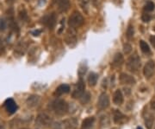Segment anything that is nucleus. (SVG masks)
<instances>
[{
	"label": "nucleus",
	"mask_w": 155,
	"mask_h": 129,
	"mask_svg": "<svg viewBox=\"0 0 155 129\" xmlns=\"http://www.w3.org/2000/svg\"><path fill=\"white\" fill-rule=\"evenodd\" d=\"M84 89H85L84 82L82 79H80L74 88V90L72 92V97L73 98H80L84 93Z\"/></svg>",
	"instance_id": "7"
},
{
	"label": "nucleus",
	"mask_w": 155,
	"mask_h": 129,
	"mask_svg": "<svg viewBox=\"0 0 155 129\" xmlns=\"http://www.w3.org/2000/svg\"><path fill=\"white\" fill-rule=\"evenodd\" d=\"M123 51L126 55H128L132 51V46L129 44H125L123 45Z\"/></svg>",
	"instance_id": "29"
},
{
	"label": "nucleus",
	"mask_w": 155,
	"mask_h": 129,
	"mask_svg": "<svg viewBox=\"0 0 155 129\" xmlns=\"http://www.w3.org/2000/svg\"><path fill=\"white\" fill-rule=\"evenodd\" d=\"M58 9L61 12H67L70 8V1L69 0H57Z\"/></svg>",
	"instance_id": "16"
},
{
	"label": "nucleus",
	"mask_w": 155,
	"mask_h": 129,
	"mask_svg": "<svg viewBox=\"0 0 155 129\" xmlns=\"http://www.w3.org/2000/svg\"><path fill=\"white\" fill-rule=\"evenodd\" d=\"M70 91V87L67 84H62L61 86H59L55 90V93L54 95L57 96H62L64 94H67L68 92Z\"/></svg>",
	"instance_id": "17"
},
{
	"label": "nucleus",
	"mask_w": 155,
	"mask_h": 129,
	"mask_svg": "<svg viewBox=\"0 0 155 129\" xmlns=\"http://www.w3.org/2000/svg\"><path fill=\"white\" fill-rule=\"evenodd\" d=\"M155 69V62L153 61H149L147 62V64L145 65L144 69H143V73L146 78L149 79L152 77V75L154 73Z\"/></svg>",
	"instance_id": "8"
},
{
	"label": "nucleus",
	"mask_w": 155,
	"mask_h": 129,
	"mask_svg": "<svg viewBox=\"0 0 155 129\" xmlns=\"http://www.w3.org/2000/svg\"><path fill=\"white\" fill-rule=\"evenodd\" d=\"M7 28V23L5 19L3 17H0V31H4Z\"/></svg>",
	"instance_id": "27"
},
{
	"label": "nucleus",
	"mask_w": 155,
	"mask_h": 129,
	"mask_svg": "<svg viewBox=\"0 0 155 129\" xmlns=\"http://www.w3.org/2000/svg\"><path fill=\"white\" fill-rule=\"evenodd\" d=\"M4 106L5 107L6 111L11 114L15 113L17 110V103L14 101L13 99H7L5 102V104H4Z\"/></svg>",
	"instance_id": "10"
},
{
	"label": "nucleus",
	"mask_w": 155,
	"mask_h": 129,
	"mask_svg": "<svg viewBox=\"0 0 155 129\" xmlns=\"http://www.w3.org/2000/svg\"><path fill=\"white\" fill-rule=\"evenodd\" d=\"M36 124L38 125L39 127H50L53 124V120L50 117L48 114L47 113H41L39 114L35 120Z\"/></svg>",
	"instance_id": "4"
},
{
	"label": "nucleus",
	"mask_w": 155,
	"mask_h": 129,
	"mask_svg": "<svg viewBox=\"0 0 155 129\" xmlns=\"http://www.w3.org/2000/svg\"><path fill=\"white\" fill-rule=\"evenodd\" d=\"M141 19H142V21H143V22H145V23L149 22L150 20H151V16H150L149 14L144 13V14H142Z\"/></svg>",
	"instance_id": "31"
},
{
	"label": "nucleus",
	"mask_w": 155,
	"mask_h": 129,
	"mask_svg": "<svg viewBox=\"0 0 155 129\" xmlns=\"http://www.w3.org/2000/svg\"><path fill=\"white\" fill-rule=\"evenodd\" d=\"M40 33H41V30H37V31H34L32 34H33L34 36L35 37V36H38V34H40Z\"/></svg>",
	"instance_id": "34"
},
{
	"label": "nucleus",
	"mask_w": 155,
	"mask_h": 129,
	"mask_svg": "<svg viewBox=\"0 0 155 129\" xmlns=\"http://www.w3.org/2000/svg\"><path fill=\"white\" fill-rule=\"evenodd\" d=\"M90 2H91V0H78L79 5H80V6L83 8L84 10H86L88 8Z\"/></svg>",
	"instance_id": "28"
},
{
	"label": "nucleus",
	"mask_w": 155,
	"mask_h": 129,
	"mask_svg": "<svg viewBox=\"0 0 155 129\" xmlns=\"http://www.w3.org/2000/svg\"><path fill=\"white\" fill-rule=\"evenodd\" d=\"M110 106V98L106 93H103L99 96L98 102H97V107L101 110H104Z\"/></svg>",
	"instance_id": "9"
},
{
	"label": "nucleus",
	"mask_w": 155,
	"mask_h": 129,
	"mask_svg": "<svg viewBox=\"0 0 155 129\" xmlns=\"http://www.w3.org/2000/svg\"><path fill=\"white\" fill-rule=\"evenodd\" d=\"M137 129H142V128H141V127H138V128H137Z\"/></svg>",
	"instance_id": "37"
},
{
	"label": "nucleus",
	"mask_w": 155,
	"mask_h": 129,
	"mask_svg": "<svg viewBox=\"0 0 155 129\" xmlns=\"http://www.w3.org/2000/svg\"><path fill=\"white\" fill-rule=\"evenodd\" d=\"M126 67L127 70L132 72V73H136L140 69V59L136 54L132 55L128 57V59L126 62Z\"/></svg>",
	"instance_id": "2"
},
{
	"label": "nucleus",
	"mask_w": 155,
	"mask_h": 129,
	"mask_svg": "<svg viewBox=\"0 0 155 129\" xmlns=\"http://www.w3.org/2000/svg\"><path fill=\"white\" fill-rule=\"evenodd\" d=\"M140 50H141V51L143 52V53H150V48L149 46H148V44L146 43V42H144V41H140Z\"/></svg>",
	"instance_id": "23"
},
{
	"label": "nucleus",
	"mask_w": 155,
	"mask_h": 129,
	"mask_svg": "<svg viewBox=\"0 0 155 129\" xmlns=\"http://www.w3.org/2000/svg\"><path fill=\"white\" fill-rule=\"evenodd\" d=\"M41 102V98L38 96H30L26 101V104L28 107H35Z\"/></svg>",
	"instance_id": "13"
},
{
	"label": "nucleus",
	"mask_w": 155,
	"mask_h": 129,
	"mask_svg": "<svg viewBox=\"0 0 155 129\" xmlns=\"http://www.w3.org/2000/svg\"><path fill=\"white\" fill-rule=\"evenodd\" d=\"M134 26L132 25H129L128 28L127 30V33H126V36L128 39H131L134 37Z\"/></svg>",
	"instance_id": "24"
},
{
	"label": "nucleus",
	"mask_w": 155,
	"mask_h": 129,
	"mask_svg": "<svg viewBox=\"0 0 155 129\" xmlns=\"http://www.w3.org/2000/svg\"><path fill=\"white\" fill-rule=\"evenodd\" d=\"M144 120L147 127L148 129H151L152 128L153 124V121H154V116H153V114H152V113L148 112V111H145Z\"/></svg>",
	"instance_id": "14"
},
{
	"label": "nucleus",
	"mask_w": 155,
	"mask_h": 129,
	"mask_svg": "<svg viewBox=\"0 0 155 129\" xmlns=\"http://www.w3.org/2000/svg\"><path fill=\"white\" fill-rule=\"evenodd\" d=\"M151 106H152V108H153V109L155 111V101L152 102V105H151Z\"/></svg>",
	"instance_id": "35"
},
{
	"label": "nucleus",
	"mask_w": 155,
	"mask_h": 129,
	"mask_svg": "<svg viewBox=\"0 0 155 129\" xmlns=\"http://www.w3.org/2000/svg\"><path fill=\"white\" fill-rule=\"evenodd\" d=\"M151 43L155 47V37H151Z\"/></svg>",
	"instance_id": "33"
},
{
	"label": "nucleus",
	"mask_w": 155,
	"mask_h": 129,
	"mask_svg": "<svg viewBox=\"0 0 155 129\" xmlns=\"http://www.w3.org/2000/svg\"><path fill=\"white\" fill-rule=\"evenodd\" d=\"M120 82L122 84H126V85H134L135 83V79L134 78L133 76L127 75L125 73L121 74V76H120Z\"/></svg>",
	"instance_id": "12"
},
{
	"label": "nucleus",
	"mask_w": 155,
	"mask_h": 129,
	"mask_svg": "<svg viewBox=\"0 0 155 129\" xmlns=\"http://www.w3.org/2000/svg\"><path fill=\"white\" fill-rule=\"evenodd\" d=\"M124 119H125V116L122 114V113L118 110H115V112H114V121L116 123H121L124 120Z\"/></svg>",
	"instance_id": "20"
},
{
	"label": "nucleus",
	"mask_w": 155,
	"mask_h": 129,
	"mask_svg": "<svg viewBox=\"0 0 155 129\" xmlns=\"http://www.w3.org/2000/svg\"><path fill=\"white\" fill-rule=\"evenodd\" d=\"M97 79H98V75L95 73H91L88 76V83L90 86H95L97 82Z\"/></svg>",
	"instance_id": "21"
},
{
	"label": "nucleus",
	"mask_w": 155,
	"mask_h": 129,
	"mask_svg": "<svg viewBox=\"0 0 155 129\" xmlns=\"http://www.w3.org/2000/svg\"><path fill=\"white\" fill-rule=\"evenodd\" d=\"M19 18H20L22 21H25V22L28 20V15H27V12H26V11H25L24 9L19 12Z\"/></svg>",
	"instance_id": "26"
},
{
	"label": "nucleus",
	"mask_w": 155,
	"mask_h": 129,
	"mask_svg": "<svg viewBox=\"0 0 155 129\" xmlns=\"http://www.w3.org/2000/svg\"><path fill=\"white\" fill-rule=\"evenodd\" d=\"M124 62V59H123V56L121 53H116L114 58H113V61H112V66L114 68H120L123 64Z\"/></svg>",
	"instance_id": "15"
},
{
	"label": "nucleus",
	"mask_w": 155,
	"mask_h": 129,
	"mask_svg": "<svg viewBox=\"0 0 155 129\" xmlns=\"http://www.w3.org/2000/svg\"><path fill=\"white\" fill-rule=\"evenodd\" d=\"M113 101L116 105H121L123 102V96L121 90H116L114 93V96H113Z\"/></svg>",
	"instance_id": "18"
},
{
	"label": "nucleus",
	"mask_w": 155,
	"mask_h": 129,
	"mask_svg": "<svg viewBox=\"0 0 155 129\" xmlns=\"http://www.w3.org/2000/svg\"><path fill=\"white\" fill-rule=\"evenodd\" d=\"M95 122L94 117H88L86 118L82 123V129H91Z\"/></svg>",
	"instance_id": "19"
},
{
	"label": "nucleus",
	"mask_w": 155,
	"mask_h": 129,
	"mask_svg": "<svg viewBox=\"0 0 155 129\" xmlns=\"http://www.w3.org/2000/svg\"><path fill=\"white\" fill-rule=\"evenodd\" d=\"M22 129H26V128H22Z\"/></svg>",
	"instance_id": "38"
},
{
	"label": "nucleus",
	"mask_w": 155,
	"mask_h": 129,
	"mask_svg": "<svg viewBox=\"0 0 155 129\" xmlns=\"http://www.w3.org/2000/svg\"><path fill=\"white\" fill-rule=\"evenodd\" d=\"M65 42L69 46H74L77 43V35L75 29L69 28L65 35Z\"/></svg>",
	"instance_id": "6"
},
{
	"label": "nucleus",
	"mask_w": 155,
	"mask_h": 129,
	"mask_svg": "<svg viewBox=\"0 0 155 129\" xmlns=\"http://www.w3.org/2000/svg\"><path fill=\"white\" fill-rule=\"evenodd\" d=\"M6 2H7L8 4H12L13 2H15V0H6Z\"/></svg>",
	"instance_id": "36"
},
{
	"label": "nucleus",
	"mask_w": 155,
	"mask_h": 129,
	"mask_svg": "<svg viewBox=\"0 0 155 129\" xmlns=\"http://www.w3.org/2000/svg\"><path fill=\"white\" fill-rule=\"evenodd\" d=\"M26 48H27V45L25 44L24 43H20L19 44L17 45V49H16V52L19 53L20 55H23L25 51H26Z\"/></svg>",
	"instance_id": "22"
},
{
	"label": "nucleus",
	"mask_w": 155,
	"mask_h": 129,
	"mask_svg": "<svg viewBox=\"0 0 155 129\" xmlns=\"http://www.w3.org/2000/svg\"><path fill=\"white\" fill-rule=\"evenodd\" d=\"M84 23V17L78 11L73 12L72 15L69 17L68 20V25L70 28L77 29L81 27Z\"/></svg>",
	"instance_id": "3"
},
{
	"label": "nucleus",
	"mask_w": 155,
	"mask_h": 129,
	"mask_svg": "<svg viewBox=\"0 0 155 129\" xmlns=\"http://www.w3.org/2000/svg\"><path fill=\"white\" fill-rule=\"evenodd\" d=\"M51 108L54 112L56 114L58 115H64L66 114L68 111V104L67 103V101L61 99H57L54 100L51 103Z\"/></svg>",
	"instance_id": "1"
},
{
	"label": "nucleus",
	"mask_w": 155,
	"mask_h": 129,
	"mask_svg": "<svg viewBox=\"0 0 155 129\" xmlns=\"http://www.w3.org/2000/svg\"><path fill=\"white\" fill-rule=\"evenodd\" d=\"M4 45H3V43L1 42V40H0V56H1V54L4 52Z\"/></svg>",
	"instance_id": "32"
},
{
	"label": "nucleus",
	"mask_w": 155,
	"mask_h": 129,
	"mask_svg": "<svg viewBox=\"0 0 155 129\" xmlns=\"http://www.w3.org/2000/svg\"><path fill=\"white\" fill-rule=\"evenodd\" d=\"M43 23H44L48 28L52 30V29L54 27V25H55L56 23L55 14L52 13V14H49V15L46 16L43 18Z\"/></svg>",
	"instance_id": "11"
},
{
	"label": "nucleus",
	"mask_w": 155,
	"mask_h": 129,
	"mask_svg": "<svg viewBox=\"0 0 155 129\" xmlns=\"http://www.w3.org/2000/svg\"><path fill=\"white\" fill-rule=\"evenodd\" d=\"M77 126V120L75 119L67 120L62 122H58L54 125V129H75Z\"/></svg>",
	"instance_id": "5"
},
{
	"label": "nucleus",
	"mask_w": 155,
	"mask_h": 129,
	"mask_svg": "<svg viewBox=\"0 0 155 129\" xmlns=\"http://www.w3.org/2000/svg\"><path fill=\"white\" fill-rule=\"evenodd\" d=\"M82 98H81V102L82 103H86L87 101H89L90 100V94L89 93H84V95L83 94V96H81Z\"/></svg>",
	"instance_id": "30"
},
{
	"label": "nucleus",
	"mask_w": 155,
	"mask_h": 129,
	"mask_svg": "<svg viewBox=\"0 0 155 129\" xmlns=\"http://www.w3.org/2000/svg\"><path fill=\"white\" fill-rule=\"evenodd\" d=\"M155 5L153 2H147L144 6V10L146 11H153L154 10Z\"/></svg>",
	"instance_id": "25"
}]
</instances>
